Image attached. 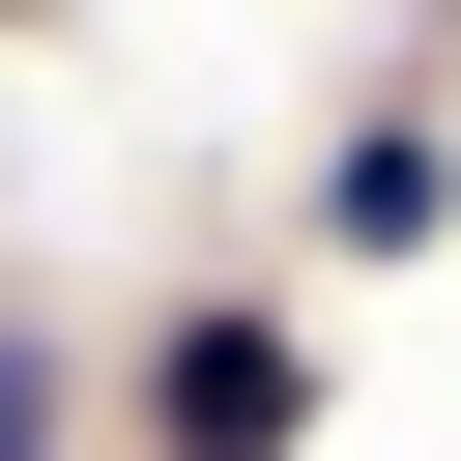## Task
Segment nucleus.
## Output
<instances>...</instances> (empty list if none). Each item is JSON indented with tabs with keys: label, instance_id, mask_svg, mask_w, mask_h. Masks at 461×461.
Here are the masks:
<instances>
[{
	"label": "nucleus",
	"instance_id": "obj_2",
	"mask_svg": "<svg viewBox=\"0 0 461 461\" xmlns=\"http://www.w3.org/2000/svg\"><path fill=\"white\" fill-rule=\"evenodd\" d=\"M432 230H461V173H432V115H375L346 144V259H432Z\"/></svg>",
	"mask_w": 461,
	"mask_h": 461
},
{
	"label": "nucleus",
	"instance_id": "obj_3",
	"mask_svg": "<svg viewBox=\"0 0 461 461\" xmlns=\"http://www.w3.org/2000/svg\"><path fill=\"white\" fill-rule=\"evenodd\" d=\"M0 461H58V375H29V346H0Z\"/></svg>",
	"mask_w": 461,
	"mask_h": 461
},
{
	"label": "nucleus",
	"instance_id": "obj_1",
	"mask_svg": "<svg viewBox=\"0 0 461 461\" xmlns=\"http://www.w3.org/2000/svg\"><path fill=\"white\" fill-rule=\"evenodd\" d=\"M144 403H173V461H288V432H317L288 317H173V346H144Z\"/></svg>",
	"mask_w": 461,
	"mask_h": 461
}]
</instances>
